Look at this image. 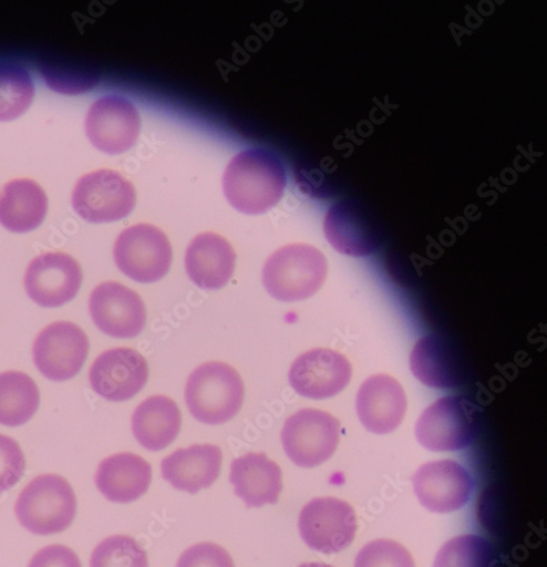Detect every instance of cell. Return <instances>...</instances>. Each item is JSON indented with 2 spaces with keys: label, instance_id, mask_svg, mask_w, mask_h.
Listing matches in <instances>:
<instances>
[{
  "label": "cell",
  "instance_id": "3",
  "mask_svg": "<svg viewBox=\"0 0 547 567\" xmlns=\"http://www.w3.org/2000/svg\"><path fill=\"white\" fill-rule=\"evenodd\" d=\"M186 403L193 416L205 424L231 421L241 410L245 386L239 372L223 362H207L188 378Z\"/></svg>",
  "mask_w": 547,
  "mask_h": 567
},
{
  "label": "cell",
  "instance_id": "2",
  "mask_svg": "<svg viewBox=\"0 0 547 567\" xmlns=\"http://www.w3.org/2000/svg\"><path fill=\"white\" fill-rule=\"evenodd\" d=\"M326 256L317 248L296 244L274 252L262 269V282L274 299L297 302L314 296L328 276Z\"/></svg>",
  "mask_w": 547,
  "mask_h": 567
},
{
  "label": "cell",
  "instance_id": "17",
  "mask_svg": "<svg viewBox=\"0 0 547 567\" xmlns=\"http://www.w3.org/2000/svg\"><path fill=\"white\" fill-rule=\"evenodd\" d=\"M406 396L393 377L380 373L369 378L357 395V413L361 424L378 435L393 433L404 419Z\"/></svg>",
  "mask_w": 547,
  "mask_h": 567
},
{
  "label": "cell",
  "instance_id": "14",
  "mask_svg": "<svg viewBox=\"0 0 547 567\" xmlns=\"http://www.w3.org/2000/svg\"><path fill=\"white\" fill-rule=\"evenodd\" d=\"M413 485L421 504L440 514L463 508L474 491L467 468L451 460L423 464L413 477Z\"/></svg>",
  "mask_w": 547,
  "mask_h": 567
},
{
  "label": "cell",
  "instance_id": "35",
  "mask_svg": "<svg viewBox=\"0 0 547 567\" xmlns=\"http://www.w3.org/2000/svg\"><path fill=\"white\" fill-rule=\"evenodd\" d=\"M298 567H333L332 565L326 563H303Z\"/></svg>",
  "mask_w": 547,
  "mask_h": 567
},
{
  "label": "cell",
  "instance_id": "33",
  "mask_svg": "<svg viewBox=\"0 0 547 567\" xmlns=\"http://www.w3.org/2000/svg\"><path fill=\"white\" fill-rule=\"evenodd\" d=\"M44 81L49 83L50 87L69 94H76L93 87L96 83L93 74H86L73 69H64L62 66H45Z\"/></svg>",
  "mask_w": 547,
  "mask_h": 567
},
{
  "label": "cell",
  "instance_id": "12",
  "mask_svg": "<svg viewBox=\"0 0 547 567\" xmlns=\"http://www.w3.org/2000/svg\"><path fill=\"white\" fill-rule=\"evenodd\" d=\"M142 121L134 105L121 96L95 102L85 117V133L99 151L118 155L130 151L140 137Z\"/></svg>",
  "mask_w": 547,
  "mask_h": 567
},
{
  "label": "cell",
  "instance_id": "26",
  "mask_svg": "<svg viewBox=\"0 0 547 567\" xmlns=\"http://www.w3.org/2000/svg\"><path fill=\"white\" fill-rule=\"evenodd\" d=\"M40 392L30 375L21 371L0 373V424L19 427L37 413Z\"/></svg>",
  "mask_w": 547,
  "mask_h": 567
},
{
  "label": "cell",
  "instance_id": "31",
  "mask_svg": "<svg viewBox=\"0 0 547 567\" xmlns=\"http://www.w3.org/2000/svg\"><path fill=\"white\" fill-rule=\"evenodd\" d=\"M25 472L24 454L13 439L0 434V494L17 486Z\"/></svg>",
  "mask_w": 547,
  "mask_h": 567
},
{
  "label": "cell",
  "instance_id": "32",
  "mask_svg": "<svg viewBox=\"0 0 547 567\" xmlns=\"http://www.w3.org/2000/svg\"><path fill=\"white\" fill-rule=\"evenodd\" d=\"M176 567H235V561L223 547L211 543H202L182 554Z\"/></svg>",
  "mask_w": 547,
  "mask_h": 567
},
{
  "label": "cell",
  "instance_id": "15",
  "mask_svg": "<svg viewBox=\"0 0 547 567\" xmlns=\"http://www.w3.org/2000/svg\"><path fill=\"white\" fill-rule=\"evenodd\" d=\"M148 377L146 359L127 348L105 351L89 370L91 389L110 402L134 398L146 386Z\"/></svg>",
  "mask_w": 547,
  "mask_h": 567
},
{
  "label": "cell",
  "instance_id": "30",
  "mask_svg": "<svg viewBox=\"0 0 547 567\" xmlns=\"http://www.w3.org/2000/svg\"><path fill=\"white\" fill-rule=\"evenodd\" d=\"M354 567H416L412 554L402 545L378 539L364 545L358 553Z\"/></svg>",
  "mask_w": 547,
  "mask_h": 567
},
{
  "label": "cell",
  "instance_id": "25",
  "mask_svg": "<svg viewBox=\"0 0 547 567\" xmlns=\"http://www.w3.org/2000/svg\"><path fill=\"white\" fill-rule=\"evenodd\" d=\"M182 424L177 404L164 395L144 401L132 414V433L148 451L158 452L168 447L178 436Z\"/></svg>",
  "mask_w": 547,
  "mask_h": 567
},
{
  "label": "cell",
  "instance_id": "19",
  "mask_svg": "<svg viewBox=\"0 0 547 567\" xmlns=\"http://www.w3.org/2000/svg\"><path fill=\"white\" fill-rule=\"evenodd\" d=\"M324 233L330 245L350 257H367L382 244V234L375 223L359 207L342 202L333 205L324 220Z\"/></svg>",
  "mask_w": 547,
  "mask_h": 567
},
{
  "label": "cell",
  "instance_id": "34",
  "mask_svg": "<svg viewBox=\"0 0 547 567\" xmlns=\"http://www.w3.org/2000/svg\"><path fill=\"white\" fill-rule=\"evenodd\" d=\"M28 567H82L75 551L63 545H51L40 549Z\"/></svg>",
  "mask_w": 547,
  "mask_h": 567
},
{
  "label": "cell",
  "instance_id": "7",
  "mask_svg": "<svg viewBox=\"0 0 547 567\" xmlns=\"http://www.w3.org/2000/svg\"><path fill=\"white\" fill-rule=\"evenodd\" d=\"M113 256L124 275L143 284L164 278L173 260L167 236L149 224L134 225L123 230L114 245Z\"/></svg>",
  "mask_w": 547,
  "mask_h": 567
},
{
  "label": "cell",
  "instance_id": "28",
  "mask_svg": "<svg viewBox=\"0 0 547 567\" xmlns=\"http://www.w3.org/2000/svg\"><path fill=\"white\" fill-rule=\"evenodd\" d=\"M493 546L476 535L448 540L437 553L433 567H497Z\"/></svg>",
  "mask_w": 547,
  "mask_h": 567
},
{
  "label": "cell",
  "instance_id": "13",
  "mask_svg": "<svg viewBox=\"0 0 547 567\" xmlns=\"http://www.w3.org/2000/svg\"><path fill=\"white\" fill-rule=\"evenodd\" d=\"M82 280V269L73 257L49 252L30 262L24 287L28 297L40 307L59 308L78 296Z\"/></svg>",
  "mask_w": 547,
  "mask_h": 567
},
{
  "label": "cell",
  "instance_id": "21",
  "mask_svg": "<svg viewBox=\"0 0 547 567\" xmlns=\"http://www.w3.org/2000/svg\"><path fill=\"white\" fill-rule=\"evenodd\" d=\"M223 453L216 445H193L166 456L162 476L175 489L196 495L209 488L220 475Z\"/></svg>",
  "mask_w": 547,
  "mask_h": 567
},
{
  "label": "cell",
  "instance_id": "10",
  "mask_svg": "<svg viewBox=\"0 0 547 567\" xmlns=\"http://www.w3.org/2000/svg\"><path fill=\"white\" fill-rule=\"evenodd\" d=\"M83 330L70 321H58L41 330L33 348V362L48 380L65 382L82 369L89 354Z\"/></svg>",
  "mask_w": 547,
  "mask_h": 567
},
{
  "label": "cell",
  "instance_id": "1",
  "mask_svg": "<svg viewBox=\"0 0 547 567\" xmlns=\"http://www.w3.org/2000/svg\"><path fill=\"white\" fill-rule=\"evenodd\" d=\"M286 186L287 174L280 157L265 150L238 154L223 176L225 198L247 215H260L278 205Z\"/></svg>",
  "mask_w": 547,
  "mask_h": 567
},
{
  "label": "cell",
  "instance_id": "6",
  "mask_svg": "<svg viewBox=\"0 0 547 567\" xmlns=\"http://www.w3.org/2000/svg\"><path fill=\"white\" fill-rule=\"evenodd\" d=\"M340 436L341 423L336 416L322 410L302 409L287 419L281 440L296 465L314 467L333 456Z\"/></svg>",
  "mask_w": 547,
  "mask_h": 567
},
{
  "label": "cell",
  "instance_id": "4",
  "mask_svg": "<svg viewBox=\"0 0 547 567\" xmlns=\"http://www.w3.org/2000/svg\"><path fill=\"white\" fill-rule=\"evenodd\" d=\"M76 497L69 482L59 475L34 478L21 492L16 514L28 532L51 536L65 532L76 515Z\"/></svg>",
  "mask_w": 547,
  "mask_h": 567
},
{
  "label": "cell",
  "instance_id": "8",
  "mask_svg": "<svg viewBox=\"0 0 547 567\" xmlns=\"http://www.w3.org/2000/svg\"><path fill=\"white\" fill-rule=\"evenodd\" d=\"M135 205L133 184L111 169L83 175L75 184L72 206L89 223H112L125 218Z\"/></svg>",
  "mask_w": 547,
  "mask_h": 567
},
{
  "label": "cell",
  "instance_id": "11",
  "mask_svg": "<svg viewBox=\"0 0 547 567\" xmlns=\"http://www.w3.org/2000/svg\"><path fill=\"white\" fill-rule=\"evenodd\" d=\"M89 311L101 332L114 339H133L147 322L141 296L117 281H105L89 299Z\"/></svg>",
  "mask_w": 547,
  "mask_h": 567
},
{
  "label": "cell",
  "instance_id": "23",
  "mask_svg": "<svg viewBox=\"0 0 547 567\" xmlns=\"http://www.w3.org/2000/svg\"><path fill=\"white\" fill-rule=\"evenodd\" d=\"M152 480L153 468L145 458L133 453H118L100 464L95 484L110 502L128 504L148 492Z\"/></svg>",
  "mask_w": 547,
  "mask_h": 567
},
{
  "label": "cell",
  "instance_id": "22",
  "mask_svg": "<svg viewBox=\"0 0 547 567\" xmlns=\"http://www.w3.org/2000/svg\"><path fill=\"white\" fill-rule=\"evenodd\" d=\"M230 483L248 508L276 505L283 489L282 470L265 453H248L233 462Z\"/></svg>",
  "mask_w": 547,
  "mask_h": 567
},
{
  "label": "cell",
  "instance_id": "16",
  "mask_svg": "<svg viewBox=\"0 0 547 567\" xmlns=\"http://www.w3.org/2000/svg\"><path fill=\"white\" fill-rule=\"evenodd\" d=\"M352 367L341 353L329 349H313L292 363L289 381L301 396L326 400L340 394L350 383Z\"/></svg>",
  "mask_w": 547,
  "mask_h": 567
},
{
  "label": "cell",
  "instance_id": "27",
  "mask_svg": "<svg viewBox=\"0 0 547 567\" xmlns=\"http://www.w3.org/2000/svg\"><path fill=\"white\" fill-rule=\"evenodd\" d=\"M34 84L22 66L0 63V122H10L23 115L34 99Z\"/></svg>",
  "mask_w": 547,
  "mask_h": 567
},
{
  "label": "cell",
  "instance_id": "5",
  "mask_svg": "<svg viewBox=\"0 0 547 567\" xmlns=\"http://www.w3.org/2000/svg\"><path fill=\"white\" fill-rule=\"evenodd\" d=\"M479 430V409L463 396H446L429 406L416 423L419 443L432 452L467 449Z\"/></svg>",
  "mask_w": 547,
  "mask_h": 567
},
{
  "label": "cell",
  "instance_id": "24",
  "mask_svg": "<svg viewBox=\"0 0 547 567\" xmlns=\"http://www.w3.org/2000/svg\"><path fill=\"white\" fill-rule=\"evenodd\" d=\"M48 210V196L32 179L11 181L0 190V225L10 231L34 230L42 224Z\"/></svg>",
  "mask_w": 547,
  "mask_h": 567
},
{
  "label": "cell",
  "instance_id": "29",
  "mask_svg": "<svg viewBox=\"0 0 547 567\" xmlns=\"http://www.w3.org/2000/svg\"><path fill=\"white\" fill-rule=\"evenodd\" d=\"M90 567H149L146 550L130 536H112L99 544Z\"/></svg>",
  "mask_w": 547,
  "mask_h": 567
},
{
  "label": "cell",
  "instance_id": "9",
  "mask_svg": "<svg viewBox=\"0 0 547 567\" xmlns=\"http://www.w3.org/2000/svg\"><path fill=\"white\" fill-rule=\"evenodd\" d=\"M299 533L312 550L337 554L354 540L357 517L353 508L334 497L313 498L299 515Z\"/></svg>",
  "mask_w": 547,
  "mask_h": 567
},
{
  "label": "cell",
  "instance_id": "20",
  "mask_svg": "<svg viewBox=\"0 0 547 567\" xmlns=\"http://www.w3.org/2000/svg\"><path fill=\"white\" fill-rule=\"evenodd\" d=\"M237 255L229 241L215 233H203L189 245L186 269L189 278L203 290L216 291L230 282Z\"/></svg>",
  "mask_w": 547,
  "mask_h": 567
},
{
  "label": "cell",
  "instance_id": "18",
  "mask_svg": "<svg viewBox=\"0 0 547 567\" xmlns=\"http://www.w3.org/2000/svg\"><path fill=\"white\" fill-rule=\"evenodd\" d=\"M410 368L420 382L438 390L460 388L467 375L462 352L435 334L416 343L410 355Z\"/></svg>",
  "mask_w": 547,
  "mask_h": 567
}]
</instances>
